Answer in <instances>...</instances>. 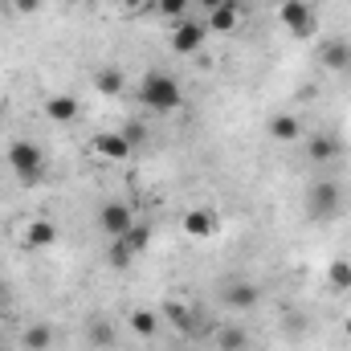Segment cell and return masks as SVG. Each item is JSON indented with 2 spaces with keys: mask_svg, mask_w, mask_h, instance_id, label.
<instances>
[{
  "mask_svg": "<svg viewBox=\"0 0 351 351\" xmlns=\"http://www.w3.org/2000/svg\"><path fill=\"white\" fill-rule=\"evenodd\" d=\"M327 282L335 290H351V262H331L327 265Z\"/></svg>",
  "mask_w": 351,
  "mask_h": 351,
  "instance_id": "cell-22",
  "label": "cell"
},
{
  "mask_svg": "<svg viewBox=\"0 0 351 351\" xmlns=\"http://www.w3.org/2000/svg\"><path fill=\"white\" fill-rule=\"evenodd\" d=\"M204 37H208V25H204V21L184 16V21H176V25H172V49H176V53H184V58L200 53Z\"/></svg>",
  "mask_w": 351,
  "mask_h": 351,
  "instance_id": "cell-5",
  "label": "cell"
},
{
  "mask_svg": "<svg viewBox=\"0 0 351 351\" xmlns=\"http://www.w3.org/2000/svg\"><path fill=\"white\" fill-rule=\"evenodd\" d=\"M45 119L49 123H74L78 119V98L74 94H49L45 98Z\"/></svg>",
  "mask_w": 351,
  "mask_h": 351,
  "instance_id": "cell-10",
  "label": "cell"
},
{
  "mask_svg": "<svg viewBox=\"0 0 351 351\" xmlns=\"http://www.w3.org/2000/svg\"><path fill=\"white\" fill-rule=\"evenodd\" d=\"M217 4H225V0H200V8H204V12H213Z\"/></svg>",
  "mask_w": 351,
  "mask_h": 351,
  "instance_id": "cell-29",
  "label": "cell"
},
{
  "mask_svg": "<svg viewBox=\"0 0 351 351\" xmlns=\"http://www.w3.org/2000/svg\"><path fill=\"white\" fill-rule=\"evenodd\" d=\"M0 119H4V106H0Z\"/></svg>",
  "mask_w": 351,
  "mask_h": 351,
  "instance_id": "cell-33",
  "label": "cell"
},
{
  "mask_svg": "<svg viewBox=\"0 0 351 351\" xmlns=\"http://www.w3.org/2000/svg\"><path fill=\"white\" fill-rule=\"evenodd\" d=\"M90 343H94V348H114V327H110V319H94V323H90Z\"/></svg>",
  "mask_w": 351,
  "mask_h": 351,
  "instance_id": "cell-20",
  "label": "cell"
},
{
  "mask_svg": "<svg viewBox=\"0 0 351 351\" xmlns=\"http://www.w3.org/2000/svg\"><path fill=\"white\" fill-rule=\"evenodd\" d=\"M245 21V4H237V0H225V4H217L213 12H208V33H233L237 25Z\"/></svg>",
  "mask_w": 351,
  "mask_h": 351,
  "instance_id": "cell-8",
  "label": "cell"
},
{
  "mask_svg": "<svg viewBox=\"0 0 351 351\" xmlns=\"http://www.w3.org/2000/svg\"><path fill=\"white\" fill-rule=\"evenodd\" d=\"M335 156H339V139L335 135H323V131L319 135H306V160L311 164H331Z\"/></svg>",
  "mask_w": 351,
  "mask_h": 351,
  "instance_id": "cell-11",
  "label": "cell"
},
{
  "mask_svg": "<svg viewBox=\"0 0 351 351\" xmlns=\"http://www.w3.org/2000/svg\"><path fill=\"white\" fill-rule=\"evenodd\" d=\"M98 225H102V233L114 241V237H123L131 225H135V217H131V204H123V200H106L102 208H98Z\"/></svg>",
  "mask_w": 351,
  "mask_h": 351,
  "instance_id": "cell-6",
  "label": "cell"
},
{
  "mask_svg": "<svg viewBox=\"0 0 351 351\" xmlns=\"http://www.w3.org/2000/svg\"><path fill=\"white\" fill-rule=\"evenodd\" d=\"M21 343H25L29 351H45L49 343H53V327H49V323H33V327H25Z\"/></svg>",
  "mask_w": 351,
  "mask_h": 351,
  "instance_id": "cell-16",
  "label": "cell"
},
{
  "mask_svg": "<svg viewBox=\"0 0 351 351\" xmlns=\"http://www.w3.org/2000/svg\"><path fill=\"white\" fill-rule=\"evenodd\" d=\"M131 331L143 335V339H152V335L160 331V315H156V311H135V315H131Z\"/></svg>",
  "mask_w": 351,
  "mask_h": 351,
  "instance_id": "cell-19",
  "label": "cell"
},
{
  "mask_svg": "<svg viewBox=\"0 0 351 351\" xmlns=\"http://www.w3.org/2000/svg\"><path fill=\"white\" fill-rule=\"evenodd\" d=\"M58 241V225L53 221H33L29 229H25V245L29 250H49Z\"/></svg>",
  "mask_w": 351,
  "mask_h": 351,
  "instance_id": "cell-14",
  "label": "cell"
},
{
  "mask_svg": "<svg viewBox=\"0 0 351 351\" xmlns=\"http://www.w3.org/2000/svg\"><path fill=\"white\" fill-rule=\"evenodd\" d=\"M4 156H8L12 176H21V180H37V176L45 172V152H41L33 139H12Z\"/></svg>",
  "mask_w": 351,
  "mask_h": 351,
  "instance_id": "cell-3",
  "label": "cell"
},
{
  "mask_svg": "<svg viewBox=\"0 0 351 351\" xmlns=\"http://www.w3.org/2000/svg\"><path fill=\"white\" fill-rule=\"evenodd\" d=\"M94 86H98V94H123L127 78H123V70L106 66V70H98V74H94Z\"/></svg>",
  "mask_w": 351,
  "mask_h": 351,
  "instance_id": "cell-17",
  "label": "cell"
},
{
  "mask_svg": "<svg viewBox=\"0 0 351 351\" xmlns=\"http://www.w3.org/2000/svg\"><path fill=\"white\" fill-rule=\"evenodd\" d=\"M135 147L123 139V131H102V135H94V156L98 160H110V164H119V160H127Z\"/></svg>",
  "mask_w": 351,
  "mask_h": 351,
  "instance_id": "cell-9",
  "label": "cell"
},
{
  "mask_svg": "<svg viewBox=\"0 0 351 351\" xmlns=\"http://www.w3.org/2000/svg\"><path fill=\"white\" fill-rule=\"evenodd\" d=\"M269 139H274V143H298V139H302V123L282 110V114L269 119Z\"/></svg>",
  "mask_w": 351,
  "mask_h": 351,
  "instance_id": "cell-13",
  "label": "cell"
},
{
  "mask_svg": "<svg viewBox=\"0 0 351 351\" xmlns=\"http://www.w3.org/2000/svg\"><path fill=\"white\" fill-rule=\"evenodd\" d=\"M319 62H323L327 70H351V45H348V41H339V37H335V41H327V45H323V53H319Z\"/></svg>",
  "mask_w": 351,
  "mask_h": 351,
  "instance_id": "cell-15",
  "label": "cell"
},
{
  "mask_svg": "<svg viewBox=\"0 0 351 351\" xmlns=\"http://www.w3.org/2000/svg\"><path fill=\"white\" fill-rule=\"evenodd\" d=\"M119 241H123V245H127V250H131V254L139 258V254H143V250L152 245V229H147V225H131V229H127V233H123Z\"/></svg>",
  "mask_w": 351,
  "mask_h": 351,
  "instance_id": "cell-18",
  "label": "cell"
},
{
  "mask_svg": "<svg viewBox=\"0 0 351 351\" xmlns=\"http://www.w3.org/2000/svg\"><path fill=\"white\" fill-rule=\"evenodd\" d=\"M306 4H311V8H319V4H327V0H306Z\"/></svg>",
  "mask_w": 351,
  "mask_h": 351,
  "instance_id": "cell-31",
  "label": "cell"
},
{
  "mask_svg": "<svg viewBox=\"0 0 351 351\" xmlns=\"http://www.w3.org/2000/svg\"><path fill=\"white\" fill-rule=\"evenodd\" d=\"M156 12L160 16H168V21H184L188 12H192V0H156Z\"/></svg>",
  "mask_w": 351,
  "mask_h": 351,
  "instance_id": "cell-21",
  "label": "cell"
},
{
  "mask_svg": "<svg viewBox=\"0 0 351 351\" xmlns=\"http://www.w3.org/2000/svg\"><path fill=\"white\" fill-rule=\"evenodd\" d=\"M306 213H311L315 221L339 217V213H343V188H339L335 180H315V184L306 188Z\"/></svg>",
  "mask_w": 351,
  "mask_h": 351,
  "instance_id": "cell-2",
  "label": "cell"
},
{
  "mask_svg": "<svg viewBox=\"0 0 351 351\" xmlns=\"http://www.w3.org/2000/svg\"><path fill=\"white\" fill-rule=\"evenodd\" d=\"M127 12H143V8H156V0H123Z\"/></svg>",
  "mask_w": 351,
  "mask_h": 351,
  "instance_id": "cell-28",
  "label": "cell"
},
{
  "mask_svg": "<svg viewBox=\"0 0 351 351\" xmlns=\"http://www.w3.org/2000/svg\"><path fill=\"white\" fill-rule=\"evenodd\" d=\"M245 331H237V327H225L221 331V351H245Z\"/></svg>",
  "mask_w": 351,
  "mask_h": 351,
  "instance_id": "cell-24",
  "label": "cell"
},
{
  "mask_svg": "<svg viewBox=\"0 0 351 351\" xmlns=\"http://www.w3.org/2000/svg\"><path fill=\"white\" fill-rule=\"evenodd\" d=\"M0 351H4V348H0Z\"/></svg>",
  "mask_w": 351,
  "mask_h": 351,
  "instance_id": "cell-34",
  "label": "cell"
},
{
  "mask_svg": "<svg viewBox=\"0 0 351 351\" xmlns=\"http://www.w3.org/2000/svg\"><path fill=\"white\" fill-rule=\"evenodd\" d=\"M343 331H348V339H351V319H343Z\"/></svg>",
  "mask_w": 351,
  "mask_h": 351,
  "instance_id": "cell-30",
  "label": "cell"
},
{
  "mask_svg": "<svg viewBox=\"0 0 351 351\" xmlns=\"http://www.w3.org/2000/svg\"><path fill=\"white\" fill-rule=\"evenodd\" d=\"M8 8L21 16H33V12H41V0H8Z\"/></svg>",
  "mask_w": 351,
  "mask_h": 351,
  "instance_id": "cell-27",
  "label": "cell"
},
{
  "mask_svg": "<svg viewBox=\"0 0 351 351\" xmlns=\"http://www.w3.org/2000/svg\"><path fill=\"white\" fill-rule=\"evenodd\" d=\"M123 139H127L131 147H143V143H147V127H143V123H131V127H123Z\"/></svg>",
  "mask_w": 351,
  "mask_h": 351,
  "instance_id": "cell-26",
  "label": "cell"
},
{
  "mask_svg": "<svg viewBox=\"0 0 351 351\" xmlns=\"http://www.w3.org/2000/svg\"><path fill=\"white\" fill-rule=\"evenodd\" d=\"M180 225H184V233H188V237H196V241H208V237H213V233L221 229V221H217V213H213V208H204V204H196V208H188Z\"/></svg>",
  "mask_w": 351,
  "mask_h": 351,
  "instance_id": "cell-7",
  "label": "cell"
},
{
  "mask_svg": "<svg viewBox=\"0 0 351 351\" xmlns=\"http://www.w3.org/2000/svg\"><path fill=\"white\" fill-rule=\"evenodd\" d=\"M164 315H168V323H172V327H188V306H184V302H164Z\"/></svg>",
  "mask_w": 351,
  "mask_h": 351,
  "instance_id": "cell-25",
  "label": "cell"
},
{
  "mask_svg": "<svg viewBox=\"0 0 351 351\" xmlns=\"http://www.w3.org/2000/svg\"><path fill=\"white\" fill-rule=\"evenodd\" d=\"M278 21H282V25L290 29V37H298V41L315 37V8H311L306 0H282Z\"/></svg>",
  "mask_w": 351,
  "mask_h": 351,
  "instance_id": "cell-4",
  "label": "cell"
},
{
  "mask_svg": "<svg viewBox=\"0 0 351 351\" xmlns=\"http://www.w3.org/2000/svg\"><path fill=\"white\" fill-rule=\"evenodd\" d=\"M139 102H143L152 114H168V110H180V106H184V90H180V82H176L172 74L152 70V74H143V82H139Z\"/></svg>",
  "mask_w": 351,
  "mask_h": 351,
  "instance_id": "cell-1",
  "label": "cell"
},
{
  "mask_svg": "<svg viewBox=\"0 0 351 351\" xmlns=\"http://www.w3.org/2000/svg\"><path fill=\"white\" fill-rule=\"evenodd\" d=\"M106 262L114 265V269H127V265L135 262V254H131V250H127V245L114 237V241H110V250H106Z\"/></svg>",
  "mask_w": 351,
  "mask_h": 351,
  "instance_id": "cell-23",
  "label": "cell"
},
{
  "mask_svg": "<svg viewBox=\"0 0 351 351\" xmlns=\"http://www.w3.org/2000/svg\"><path fill=\"white\" fill-rule=\"evenodd\" d=\"M258 302H262V290L254 282H233L225 290V306H233V311H254Z\"/></svg>",
  "mask_w": 351,
  "mask_h": 351,
  "instance_id": "cell-12",
  "label": "cell"
},
{
  "mask_svg": "<svg viewBox=\"0 0 351 351\" xmlns=\"http://www.w3.org/2000/svg\"><path fill=\"white\" fill-rule=\"evenodd\" d=\"M62 4H78V0H62Z\"/></svg>",
  "mask_w": 351,
  "mask_h": 351,
  "instance_id": "cell-32",
  "label": "cell"
}]
</instances>
